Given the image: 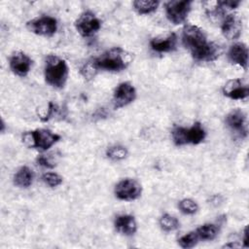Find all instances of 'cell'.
Instances as JSON below:
<instances>
[{"instance_id": "cell-1", "label": "cell", "mask_w": 249, "mask_h": 249, "mask_svg": "<svg viewBox=\"0 0 249 249\" xmlns=\"http://www.w3.org/2000/svg\"><path fill=\"white\" fill-rule=\"evenodd\" d=\"M131 61V54L122 48H112L91 60L94 69L119 72L125 69Z\"/></svg>"}, {"instance_id": "cell-2", "label": "cell", "mask_w": 249, "mask_h": 249, "mask_svg": "<svg viewBox=\"0 0 249 249\" xmlns=\"http://www.w3.org/2000/svg\"><path fill=\"white\" fill-rule=\"evenodd\" d=\"M45 80L46 82L56 89L64 87L68 77V66L64 59L54 54H50L45 60Z\"/></svg>"}, {"instance_id": "cell-3", "label": "cell", "mask_w": 249, "mask_h": 249, "mask_svg": "<svg viewBox=\"0 0 249 249\" xmlns=\"http://www.w3.org/2000/svg\"><path fill=\"white\" fill-rule=\"evenodd\" d=\"M173 142L177 146L186 144H199L206 136L200 123H195L191 127L175 126L171 132Z\"/></svg>"}, {"instance_id": "cell-4", "label": "cell", "mask_w": 249, "mask_h": 249, "mask_svg": "<svg viewBox=\"0 0 249 249\" xmlns=\"http://www.w3.org/2000/svg\"><path fill=\"white\" fill-rule=\"evenodd\" d=\"M59 139L60 136L58 134L44 128L27 131L22 135V141L27 147L41 151L49 149Z\"/></svg>"}, {"instance_id": "cell-5", "label": "cell", "mask_w": 249, "mask_h": 249, "mask_svg": "<svg viewBox=\"0 0 249 249\" xmlns=\"http://www.w3.org/2000/svg\"><path fill=\"white\" fill-rule=\"evenodd\" d=\"M182 43L186 49H188L192 56L197 53L208 43L204 31L198 26L188 24L183 28Z\"/></svg>"}, {"instance_id": "cell-6", "label": "cell", "mask_w": 249, "mask_h": 249, "mask_svg": "<svg viewBox=\"0 0 249 249\" xmlns=\"http://www.w3.org/2000/svg\"><path fill=\"white\" fill-rule=\"evenodd\" d=\"M191 1L187 0H172L165 3V14L169 21L174 24H180L185 21L190 11Z\"/></svg>"}, {"instance_id": "cell-7", "label": "cell", "mask_w": 249, "mask_h": 249, "mask_svg": "<svg viewBox=\"0 0 249 249\" xmlns=\"http://www.w3.org/2000/svg\"><path fill=\"white\" fill-rule=\"evenodd\" d=\"M26 27L30 32L34 34L50 37L56 32L57 21L53 17L42 16L27 21Z\"/></svg>"}, {"instance_id": "cell-8", "label": "cell", "mask_w": 249, "mask_h": 249, "mask_svg": "<svg viewBox=\"0 0 249 249\" xmlns=\"http://www.w3.org/2000/svg\"><path fill=\"white\" fill-rule=\"evenodd\" d=\"M77 31L83 37H89L95 34L101 27V22L94 13L86 11L80 15L75 21Z\"/></svg>"}, {"instance_id": "cell-9", "label": "cell", "mask_w": 249, "mask_h": 249, "mask_svg": "<svg viewBox=\"0 0 249 249\" xmlns=\"http://www.w3.org/2000/svg\"><path fill=\"white\" fill-rule=\"evenodd\" d=\"M141 185L134 179L126 178L121 180L115 187V195L122 200H133L140 196Z\"/></svg>"}, {"instance_id": "cell-10", "label": "cell", "mask_w": 249, "mask_h": 249, "mask_svg": "<svg viewBox=\"0 0 249 249\" xmlns=\"http://www.w3.org/2000/svg\"><path fill=\"white\" fill-rule=\"evenodd\" d=\"M136 97V91L133 86L128 82L121 83L114 91L113 104L114 107L122 108L131 103Z\"/></svg>"}, {"instance_id": "cell-11", "label": "cell", "mask_w": 249, "mask_h": 249, "mask_svg": "<svg viewBox=\"0 0 249 249\" xmlns=\"http://www.w3.org/2000/svg\"><path fill=\"white\" fill-rule=\"evenodd\" d=\"M11 70L19 77H25L32 66V59L23 52H15L9 59Z\"/></svg>"}, {"instance_id": "cell-12", "label": "cell", "mask_w": 249, "mask_h": 249, "mask_svg": "<svg viewBox=\"0 0 249 249\" xmlns=\"http://www.w3.org/2000/svg\"><path fill=\"white\" fill-rule=\"evenodd\" d=\"M223 35L229 40L237 39L242 30V21L236 14H229L223 18L221 25Z\"/></svg>"}, {"instance_id": "cell-13", "label": "cell", "mask_w": 249, "mask_h": 249, "mask_svg": "<svg viewBox=\"0 0 249 249\" xmlns=\"http://www.w3.org/2000/svg\"><path fill=\"white\" fill-rule=\"evenodd\" d=\"M226 123L228 126L236 133L239 134V136L244 137L247 134V128H246V115L245 113L240 109H234L231 112H230L226 117Z\"/></svg>"}, {"instance_id": "cell-14", "label": "cell", "mask_w": 249, "mask_h": 249, "mask_svg": "<svg viewBox=\"0 0 249 249\" xmlns=\"http://www.w3.org/2000/svg\"><path fill=\"white\" fill-rule=\"evenodd\" d=\"M223 93L231 99H244L249 94V89L240 79H232L224 86Z\"/></svg>"}, {"instance_id": "cell-15", "label": "cell", "mask_w": 249, "mask_h": 249, "mask_svg": "<svg viewBox=\"0 0 249 249\" xmlns=\"http://www.w3.org/2000/svg\"><path fill=\"white\" fill-rule=\"evenodd\" d=\"M229 59L244 69L248 66V48L244 43L233 44L228 52Z\"/></svg>"}, {"instance_id": "cell-16", "label": "cell", "mask_w": 249, "mask_h": 249, "mask_svg": "<svg viewBox=\"0 0 249 249\" xmlns=\"http://www.w3.org/2000/svg\"><path fill=\"white\" fill-rule=\"evenodd\" d=\"M177 36L175 33H170L165 38H154L150 42L151 49L158 53H169L176 49Z\"/></svg>"}, {"instance_id": "cell-17", "label": "cell", "mask_w": 249, "mask_h": 249, "mask_svg": "<svg viewBox=\"0 0 249 249\" xmlns=\"http://www.w3.org/2000/svg\"><path fill=\"white\" fill-rule=\"evenodd\" d=\"M114 226L116 230L125 235L133 234L136 231L137 226L133 216L131 215H119L116 217Z\"/></svg>"}, {"instance_id": "cell-18", "label": "cell", "mask_w": 249, "mask_h": 249, "mask_svg": "<svg viewBox=\"0 0 249 249\" xmlns=\"http://www.w3.org/2000/svg\"><path fill=\"white\" fill-rule=\"evenodd\" d=\"M221 53V47L214 42H208L206 46L201 49L197 53L193 55V57L197 61L210 62L219 57Z\"/></svg>"}, {"instance_id": "cell-19", "label": "cell", "mask_w": 249, "mask_h": 249, "mask_svg": "<svg viewBox=\"0 0 249 249\" xmlns=\"http://www.w3.org/2000/svg\"><path fill=\"white\" fill-rule=\"evenodd\" d=\"M34 174L28 166H21L14 176V184L19 188H27L32 184Z\"/></svg>"}, {"instance_id": "cell-20", "label": "cell", "mask_w": 249, "mask_h": 249, "mask_svg": "<svg viewBox=\"0 0 249 249\" xmlns=\"http://www.w3.org/2000/svg\"><path fill=\"white\" fill-rule=\"evenodd\" d=\"M160 2L155 0H136L133 2L134 10L140 15H147L157 10Z\"/></svg>"}, {"instance_id": "cell-21", "label": "cell", "mask_w": 249, "mask_h": 249, "mask_svg": "<svg viewBox=\"0 0 249 249\" xmlns=\"http://www.w3.org/2000/svg\"><path fill=\"white\" fill-rule=\"evenodd\" d=\"M196 232L199 239L212 240L218 234V228L214 224H205L196 230Z\"/></svg>"}, {"instance_id": "cell-22", "label": "cell", "mask_w": 249, "mask_h": 249, "mask_svg": "<svg viewBox=\"0 0 249 249\" xmlns=\"http://www.w3.org/2000/svg\"><path fill=\"white\" fill-rule=\"evenodd\" d=\"M160 226L165 231H172L179 228V222L174 216L164 214L160 219Z\"/></svg>"}, {"instance_id": "cell-23", "label": "cell", "mask_w": 249, "mask_h": 249, "mask_svg": "<svg viewBox=\"0 0 249 249\" xmlns=\"http://www.w3.org/2000/svg\"><path fill=\"white\" fill-rule=\"evenodd\" d=\"M106 156L112 160H122L127 156V150L124 146L116 145L107 149Z\"/></svg>"}, {"instance_id": "cell-24", "label": "cell", "mask_w": 249, "mask_h": 249, "mask_svg": "<svg viewBox=\"0 0 249 249\" xmlns=\"http://www.w3.org/2000/svg\"><path fill=\"white\" fill-rule=\"evenodd\" d=\"M198 239L199 238H198L196 231H191V232L183 235L182 237H180L178 239V244L182 248H192L197 243Z\"/></svg>"}, {"instance_id": "cell-25", "label": "cell", "mask_w": 249, "mask_h": 249, "mask_svg": "<svg viewBox=\"0 0 249 249\" xmlns=\"http://www.w3.org/2000/svg\"><path fill=\"white\" fill-rule=\"evenodd\" d=\"M179 209L185 213V214H189V215H192V214H195L197 209H198V206L196 204V201H194L193 199L191 198H184L182 199L179 204Z\"/></svg>"}, {"instance_id": "cell-26", "label": "cell", "mask_w": 249, "mask_h": 249, "mask_svg": "<svg viewBox=\"0 0 249 249\" xmlns=\"http://www.w3.org/2000/svg\"><path fill=\"white\" fill-rule=\"evenodd\" d=\"M43 181L50 187H57L62 183V177L56 173L47 172L42 176Z\"/></svg>"}, {"instance_id": "cell-27", "label": "cell", "mask_w": 249, "mask_h": 249, "mask_svg": "<svg viewBox=\"0 0 249 249\" xmlns=\"http://www.w3.org/2000/svg\"><path fill=\"white\" fill-rule=\"evenodd\" d=\"M36 161L39 165L41 166H44V167H47V168H53L54 167L55 163H53V161L50 160L49 158H47L46 156H43V155H40L37 157L36 159Z\"/></svg>"}, {"instance_id": "cell-28", "label": "cell", "mask_w": 249, "mask_h": 249, "mask_svg": "<svg viewBox=\"0 0 249 249\" xmlns=\"http://www.w3.org/2000/svg\"><path fill=\"white\" fill-rule=\"evenodd\" d=\"M243 244L244 247H248V228L245 227L244 229V233H243Z\"/></svg>"}]
</instances>
